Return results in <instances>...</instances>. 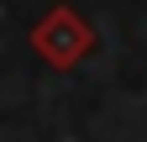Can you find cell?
<instances>
[{"mask_svg":"<svg viewBox=\"0 0 147 142\" xmlns=\"http://www.w3.org/2000/svg\"><path fill=\"white\" fill-rule=\"evenodd\" d=\"M32 53L42 63H53V68H79L89 53H95V26L84 21L74 5H53L42 21L32 26Z\"/></svg>","mask_w":147,"mask_h":142,"instance_id":"obj_1","label":"cell"}]
</instances>
